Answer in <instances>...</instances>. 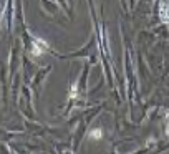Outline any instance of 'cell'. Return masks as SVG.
<instances>
[{"instance_id":"1","label":"cell","mask_w":169,"mask_h":154,"mask_svg":"<svg viewBox=\"0 0 169 154\" xmlns=\"http://www.w3.org/2000/svg\"><path fill=\"white\" fill-rule=\"evenodd\" d=\"M47 48H48V45L45 43V40L37 38V40L33 41V52H32V53H33V55H41Z\"/></svg>"},{"instance_id":"2","label":"cell","mask_w":169,"mask_h":154,"mask_svg":"<svg viewBox=\"0 0 169 154\" xmlns=\"http://www.w3.org/2000/svg\"><path fill=\"white\" fill-rule=\"evenodd\" d=\"M88 138L91 141H101L103 139V129L101 128H95V129H91L88 134Z\"/></svg>"}]
</instances>
